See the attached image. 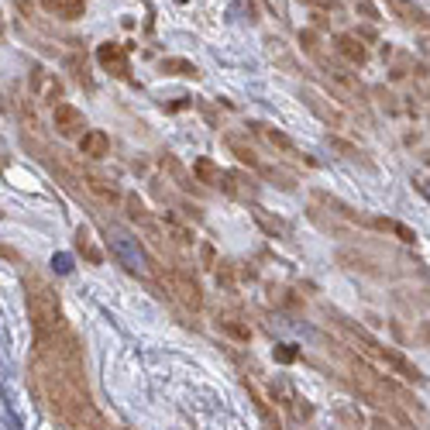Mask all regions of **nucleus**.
<instances>
[{
  "label": "nucleus",
  "instance_id": "f257e3e1",
  "mask_svg": "<svg viewBox=\"0 0 430 430\" xmlns=\"http://www.w3.org/2000/svg\"><path fill=\"white\" fill-rule=\"evenodd\" d=\"M35 382L45 396V403L69 430H107L104 413L93 406L83 372V345L80 338L66 327L52 341L35 345L31 362Z\"/></svg>",
  "mask_w": 430,
  "mask_h": 430
},
{
  "label": "nucleus",
  "instance_id": "f03ea898",
  "mask_svg": "<svg viewBox=\"0 0 430 430\" xmlns=\"http://www.w3.org/2000/svg\"><path fill=\"white\" fill-rule=\"evenodd\" d=\"M25 296H28V321H31V330H35V345H45L52 341L55 334L66 330V317H62V303L55 289L38 279V275H28L25 279Z\"/></svg>",
  "mask_w": 430,
  "mask_h": 430
},
{
  "label": "nucleus",
  "instance_id": "7ed1b4c3",
  "mask_svg": "<svg viewBox=\"0 0 430 430\" xmlns=\"http://www.w3.org/2000/svg\"><path fill=\"white\" fill-rule=\"evenodd\" d=\"M334 321H338V327H341V330L348 334V338L354 341V345H362V348L369 351V354H372L376 362H382V365H386V372H393V376L406 378V382H413V386H420V382H424V376H420V369H417V365H413L410 358H406L403 351L386 348L382 341H376V338H372V334H365L362 327H354L351 321H345L341 313H334Z\"/></svg>",
  "mask_w": 430,
  "mask_h": 430
},
{
  "label": "nucleus",
  "instance_id": "20e7f679",
  "mask_svg": "<svg viewBox=\"0 0 430 430\" xmlns=\"http://www.w3.org/2000/svg\"><path fill=\"white\" fill-rule=\"evenodd\" d=\"M107 244H110V255H114L128 272H135V275H152V258H148L145 244L138 241L135 234H128V231H121V227H110Z\"/></svg>",
  "mask_w": 430,
  "mask_h": 430
},
{
  "label": "nucleus",
  "instance_id": "39448f33",
  "mask_svg": "<svg viewBox=\"0 0 430 430\" xmlns=\"http://www.w3.org/2000/svg\"><path fill=\"white\" fill-rule=\"evenodd\" d=\"M169 289L176 293V299L186 306V310H203V289L196 282V275L189 269H169Z\"/></svg>",
  "mask_w": 430,
  "mask_h": 430
},
{
  "label": "nucleus",
  "instance_id": "423d86ee",
  "mask_svg": "<svg viewBox=\"0 0 430 430\" xmlns=\"http://www.w3.org/2000/svg\"><path fill=\"white\" fill-rule=\"evenodd\" d=\"M97 62L107 69L110 76H117V80H131L128 45H121V42H104V45L97 49Z\"/></svg>",
  "mask_w": 430,
  "mask_h": 430
},
{
  "label": "nucleus",
  "instance_id": "0eeeda50",
  "mask_svg": "<svg viewBox=\"0 0 430 430\" xmlns=\"http://www.w3.org/2000/svg\"><path fill=\"white\" fill-rule=\"evenodd\" d=\"M52 124L62 138H83L86 117H83V110L73 107V104H55L52 107Z\"/></svg>",
  "mask_w": 430,
  "mask_h": 430
},
{
  "label": "nucleus",
  "instance_id": "6e6552de",
  "mask_svg": "<svg viewBox=\"0 0 430 430\" xmlns=\"http://www.w3.org/2000/svg\"><path fill=\"white\" fill-rule=\"evenodd\" d=\"M80 155H86V159H104V155H110V135H107V131H100V128L83 131Z\"/></svg>",
  "mask_w": 430,
  "mask_h": 430
},
{
  "label": "nucleus",
  "instance_id": "1a4fd4ad",
  "mask_svg": "<svg viewBox=\"0 0 430 430\" xmlns=\"http://www.w3.org/2000/svg\"><path fill=\"white\" fill-rule=\"evenodd\" d=\"M334 52L341 55V59H348L351 66H365V59H369V52H365V45H362L358 35H338L334 38Z\"/></svg>",
  "mask_w": 430,
  "mask_h": 430
},
{
  "label": "nucleus",
  "instance_id": "9d476101",
  "mask_svg": "<svg viewBox=\"0 0 430 430\" xmlns=\"http://www.w3.org/2000/svg\"><path fill=\"white\" fill-rule=\"evenodd\" d=\"M83 183H86V189H90L97 200H104V203H110V207H114V203H121V189L114 186L110 179H104L100 172H86V176H83Z\"/></svg>",
  "mask_w": 430,
  "mask_h": 430
},
{
  "label": "nucleus",
  "instance_id": "9b49d317",
  "mask_svg": "<svg viewBox=\"0 0 430 430\" xmlns=\"http://www.w3.org/2000/svg\"><path fill=\"white\" fill-rule=\"evenodd\" d=\"M31 83H35V97H38V100L55 104V100L62 97V83L55 80V76H49L45 69H35V73H31Z\"/></svg>",
  "mask_w": 430,
  "mask_h": 430
},
{
  "label": "nucleus",
  "instance_id": "f8f14e48",
  "mask_svg": "<svg viewBox=\"0 0 430 430\" xmlns=\"http://www.w3.org/2000/svg\"><path fill=\"white\" fill-rule=\"evenodd\" d=\"M393 11H396V18H403L406 25H420V28H430V14L424 7H417L413 0H386Z\"/></svg>",
  "mask_w": 430,
  "mask_h": 430
},
{
  "label": "nucleus",
  "instance_id": "ddd939ff",
  "mask_svg": "<svg viewBox=\"0 0 430 430\" xmlns=\"http://www.w3.org/2000/svg\"><path fill=\"white\" fill-rule=\"evenodd\" d=\"M42 7L55 18H62V21H76L86 11V0H42Z\"/></svg>",
  "mask_w": 430,
  "mask_h": 430
},
{
  "label": "nucleus",
  "instance_id": "4468645a",
  "mask_svg": "<svg viewBox=\"0 0 430 430\" xmlns=\"http://www.w3.org/2000/svg\"><path fill=\"white\" fill-rule=\"evenodd\" d=\"M193 179L203 183V186H220L224 172H220V165L214 159H196L193 162Z\"/></svg>",
  "mask_w": 430,
  "mask_h": 430
},
{
  "label": "nucleus",
  "instance_id": "2eb2a0df",
  "mask_svg": "<svg viewBox=\"0 0 430 430\" xmlns=\"http://www.w3.org/2000/svg\"><path fill=\"white\" fill-rule=\"evenodd\" d=\"M369 224H372L376 231H386V234H396V238H400L403 244H413V241H417V234H413V231H410L406 224H400V220H393V217H372Z\"/></svg>",
  "mask_w": 430,
  "mask_h": 430
},
{
  "label": "nucleus",
  "instance_id": "dca6fc26",
  "mask_svg": "<svg viewBox=\"0 0 430 430\" xmlns=\"http://www.w3.org/2000/svg\"><path fill=\"white\" fill-rule=\"evenodd\" d=\"M76 251H80L83 258L90 262V265H100L104 262V251L93 244V234H90V227H76Z\"/></svg>",
  "mask_w": 430,
  "mask_h": 430
},
{
  "label": "nucleus",
  "instance_id": "f3484780",
  "mask_svg": "<svg viewBox=\"0 0 430 430\" xmlns=\"http://www.w3.org/2000/svg\"><path fill=\"white\" fill-rule=\"evenodd\" d=\"M255 131L265 138L272 148H279L282 155H296V145H293V141H289L286 135H282V131H275V128H269V124H255Z\"/></svg>",
  "mask_w": 430,
  "mask_h": 430
},
{
  "label": "nucleus",
  "instance_id": "a211bd4d",
  "mask_svg": "<svg viewBox=\"0 0 430 430\" xmlns=\"http://www.w3.org/2000/svg\"><path fill=\"white\" fill-rule=\"evenodd\" d=\"M227 148H231V152H234L248 169H258V172H262V159H258V155H255V148H251V145H244L238 135H227Z\"/></svg>",
  "mask_w": 430,
  "mask_h": 430
},
{
  "label": "nucleus",
  "instance_id": "6ab92c4d",
  "mask_svg": "<svg viewBox=\"0 0 430 430\" xmlns=\"http://www.w3.org/2000/svg\"><path fill=\"white\" fill-rule=\"evenodd\" d=\"M159 69L165 73V76H189V80H196V76H200V69H196L189 59H162Z\"/></svg>",
  "mask_w": 430,
  "mask_h": 430
},
{
  "label": "nucleus",
  "instance_id": "aec40b11",
  "mask_svg": "<svg viewBox=\"0 0 430 430\" xmlns=\"http://www.w3.org/2000/svg\"><path fill=\"white\" fill-rule=\"evenodd\" d=\"M217 327L224 330V334H231L234 341H251V330H248V323H238L234 317H220Z\"/></svg>",
  "mask_w": 430,
  "mask_h": 430
},
{
  "label": "nucleus",
  "instance_id": "412c9836",
  "mask_svg": "<svg viewBox=\"0 0 430 430\" xmlns=\"http://www.w3.org/2000/svg\"><path fill=\"white\" fill-rule=\"evenodd\" d=\"M251 214H255V220H258V224H262V227L269 231L272 238H275V234H289V227H286V224H282L279 217H269V214H265V210H262V207H255Z\"/></svg>",
  "mask_w": 430,
  "mask_h": 430
},
{
  "label": "nucleus",
  "instance_id": "4be33fe9",
  "mask_svg": "<svg viewBox=\"0 0 430 430\" xmlns=\"http://www.w3.org/2000/svg\"><path fill=\"white\" fill-rule=\"evenodd\" d=\"M334 417L345 424V430H362V424H365V420H362V413H358V410H351V406H345V403L334 406Z\"/></svg>",
  "mask_w": 430,
  "mask_h": 430
},
{
  "label": "nucleus",
  "instance_id": "5701e85b",
  "mask_svg": "<svg viewBox=\"0 0 430 430\" xmlns=\"http://www.w3.org/2000/svg\"><path fill=\"white\" fill-rule=\"evenodd\" d=\"M162 169H169V172L176 176V183H179L183 189H193V179L186 176V169H183V165H179L176 159H172V155H165V159H162Z\"/></svg>",
  "mask_w": 430,
  "mask_h": 430
},
{
  "label": "nucleus",
  "instance_id": "b1692460",
  "mask_svg": "<svg viewBox=\"0 0 430 430\" xmlns=\"http://www.w3.org/2000/svg\"><path fill=\"white\" fill-rule=\"evenodd\" d=\"M296 358H299L296 345H279V348H275V362H282V365H289V362H296Z\"/></svg>",
  "mask_w": 430,
  "mask_h": 430
},
{
  "label": "nucleus",
  "instance_id": "393cba45",
  "mask_svg": "<svg viewBox=\"0 0 430 430\" xmlns=\"http://www.w3.org/2000/svg\"><path fill=\"white\" fill-rule=\"evenodd\" d=\"M124 203H128V214L135 217V220H145V224H148V214H145V203H141L138 196H128Z\"/></svg>",
  "mask_w": 430,
  "mask_h": 430
},
{
  "label": "nucleus",
  "instance_id": "a878e982",
  "mask_svg": "<svg viewBox=\"0 0 430 430\" xmlns=\"http://www.w3.org/2000/svg\"><path fill=\"white\" fill-rule=\"evenodd\" d=\"M52 269L59 272V275H69V272H73V258H69V255H55Z\"/></svg>",
  "mask_w": 430,
  "mask_h": 430
},
{
  "label": "nucleus",
  "instance_id": "bb28decb",
  "mask_svg": "<svg viewBox=\"0 0 430 430\" xmlns=\"http://www.w3.org/2000/svg\"><path fill=\"white\" fill-rule=\"evenodd\" d=\"M358 11H362V14H365L369 21H378V11H376V7H372V4H365V0H358Z\"/></svg>",
  "mask_w": 430,
  "mask_h": 430
},
{
  "label": "nucleus",
  "instance_id": "cd10ccee",
  "mask_svg": "<svg viewBox=\"0 0 430 430\" xmlns=\"http://www.w3.org/2000/svg\"><path fill=\"white\" fill-rule=\"evenodd\" d=\"M0 258H11V262H18V251H11V248H0Z\"/></svg>",
  "mask_w": 430,
  "mask_h": 430
},
{
  "label": "nucleus",
  "instance_id": "c85d7f7f",
  "mask_svg": "<svg viewBox=\"0 0 430 430\" xmlns=\"http://www.w3.org/2000/svg\"><path fill=\"white\" fill-rule=\"evenodd\" d=\"M420 193H424V196L430 200V179H424V183H420Z\"/></svg>",
  "mask_w": 430,
  "mask_h": 430
},
{
  "label": "nucleus",
  "instance_id": "c756f323",
  "mask_svg": "<svg viewBox=\"0 0 430 430\" xmlns=\"http://www.w3.org/2000/svg\"><path fill=\"white\" fill-rule=\"evenodd\" d=\"M303 4H323V0H303Z\"/></svg>",
  "mask_w": 430,
  "mask_h": 430
},
{
  "label": "nucleus",
  "instance_id": "7c9ffc66",
  "mask_svg": "<svg viewBox=\"0 0 430 430\" xmlns=\"http://www.w3.org/2000/svg\"><path fill=\"white\" fill-rule=\"evenodd\" d=\"M427 341H430V323H427Z\"/></svg>",
  "mask_w": 430,
  "mask_h": 430
},
{
  "label": "nucleus",
  "instance_id": "2f4dec72",
  "mask_svg": "<svg viewBox=\"0 0 430 430\" xmlns=\"http://www.w3.org/2000/svg\"><path fill=\"white\" fill-rule=\"evenodd\" d=\"M0 35H4V21H0Z\"/></svg>",
  "mask_w": 430,
  "mask_h": 430
}]
</instances>
